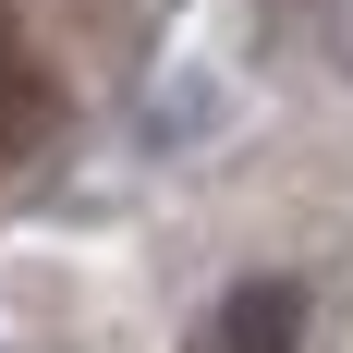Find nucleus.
<instances>
[{"label":"nucleus","mask_w":353,"mask_h":353,"mask_svg":"<svg viewBox=\"0 0 353 353\" xmlns=\"http://www.w3.org/2000/svg\"><path fill=\"white\" fill-rule=\"evenodd\" d=\"M183 353H305V292L292 281H232Z\"/></svg>","instance_id":"nucleus-1"},{"label":"nucleus","mask_w":353,"mask_h":353,"mask_svg":"<svg viewBox=\"0 0 353 353\" xmlns=\"http://www.w3.org/2000/svg\"><path fill=\"white\" fill-rule=\"evenodd\" d=\"M49 122H61V85H49V61H37V37L0 12V159H37Z\"/></svg>","instance_id":"nucleus-2"}]
</instances>
